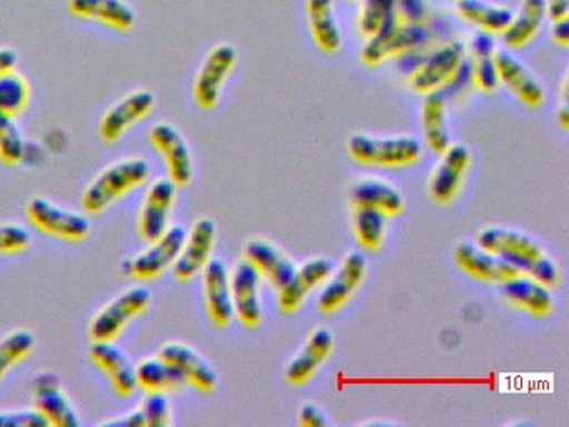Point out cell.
<instances>
[{"label": "cell", "mask_w": 569, "mask_h": 427, "mask_svg": "<svg viewBox=\"0 0 569 427\" xmlns=\"http://www.w3.org/2000/svg\"><path fill=\"white\" fill-rule=\"evenodd\" d=\"M558 122H559V126L562 127V130L569 129V109H568V102H566V99L562 100V106L559 107Z\"/></svg>", "instance_id": "49"}, {"label": "cell", "mask_w": 569, "mask_h": 427, "mask_svg": "<svg viewBox=\"0 0 569 427\" xmlns=\"http://www.w3.org/2000/svg\"><path fill=\"white\" fill-rule=\"evenodd\" d=\"M441 156V163L432 173L431 182H429V193L435 202L449 203L458 197L459 190H461L466 172L471 163V153L462 143H456V146L451 143Z\"/></svg>", "instance_id": "19"}, {"label": "cell", "mask_w": 569, "mask_h": 427, "mask_svg": "<svg viewBox=\"0 0 569 427\" xmlns=\"http://www.w3.org/2000/svg\"><path fill=\"white\" fill-rule=\"evenodd\" d=\"M466 47L459 40H451L438 47L409 77V87L418 96L441 90L449 86L465 66Z\"/></svg>", "instance_id": "7"}, {"label": "cell", "mask_w": 569, "mask_h": 427, "mask_svg": "<svg viewBox=\"0 0 569 427\" xmlns=\"http://www.w3.org/2000/svg\"><path fill=\"white\" fill-rule=\"evenodd\" d=\"M495 63L499 83L508 87L526 107L536 109L545 103L546 93L541 83L512 53L506 52V50H496Z\"/></svg>", "instance_id": "23"}, {"label": "cell", "mask_w": 569, "mask_h": 427, "mask_svg": "<svg viewBox=\"0 0 569 427\" xmlns=\"http://www.w3.org/2000/svg\"><path fill=\"white\" fill-rule=\"evenodd\" d=\"M36 347V337L31 330L18 329L0 339V380L16 364L31 356Z\"/></svg>", "instance_id": "36"}, {"label": "cell", "mask_w": 569, "mask_h": 427, "mask_svg": "<svg viewBox=\"0 0 569 427\" xmlns=\"http://www.w3.org/2000/svg\"><path fill=\"white\" fill-rule=\"evenodd\" d=\"M34 407L44 414L49 426L78 427L81 424L78 410L72 406L61 379L54 373H39L32 380Z\"/></svg>", "instance_id": "11"}, {"label": "cell", "mask_w": 569, "mask_h": 427, "mask_svg": "<svg viewBox=\"0 0 569 427\" xmlns=\"http://www.w3.org/2000/svg\"><path fill=\"white\" fill-rule=\"evenodd\" d=\"M546 12L551 22H559L569 17V0H546Z\"/></svg>", "instance_id": "46"}, {"label": "cell", "mask_w": 569, "mask_h": 427, "mask_svg": "<svg viewBox=\"0 0 569 427\" xmlns=\"http://www.w3.org/2000/svg\"><path fill=\"white\" fill-rule=\"evenodd\" d=\"M351 202L355 207H369L386 217L398 216L405 210L401 192L382 180L365 179L352 186Z\"/></svg>", "instance_id": "30"}, {"label": "cell", "mask_w": 569, "mask_h": 427, "mask_svg": "<svg viewBox=\"0 0 569 427\" xmlns=\"http://www.w3.org/2000/svg\"><path fill=\"white\" fill-rule=\"evenodd\" d=\"M89 357L108 376L119 396L131 397L136 393V366L114 340H92Z\"/></svg>", "instance_id": "20"}, {"label": "cell", "mask_w": 569, "mask_h": 427, "mask_svg": "<svg viewBox=\"0 0 569 427\" xmlns=\"http://www.w3.org/2000/svg\"><path fill=\"white\" fill-rule=\"evenodd\" d=\"M478 246L489 252L498 254L516 267L521 274L535 277L545 286L552 287L559 282L558 266L536 240L518 230L506 227H486L478 234Z\"/></svg>", "instance_id": "1"}, {"label": "cell", "mask_w": 569, "mask_h": 427, "mask_svg": "<svg viewBox=\"0 0 569 427\" xmlns=\"http://www.w3.org/2000/svg\"><path fill=\"white\" fill-rule=\"evenodd\" d=\"M386 219L388 217L379 210L369 209V207H356L355 214V234L359 244L366 250L381 249L386 237Z\"/></svg>", "instance_id": "35"}, {"label": "cell", "mask_w": 569, "mask_h": 427, "mask_svg": "<svg viewBox=\"0 0 569 427\" xmlns=\"http://www.w3.org/2000/svg\"><path fill=\"white\" fill-rule=\"evenodd\" d=\"M398 10V0H361L358 13V32L365 39H369Z\"/></svg>", "instance_id": "38"}, {"label": "cell", "mask_w": 569, "mask_h": 427, "mask_svg": "<svg viewBox=\"0 0 569 427\" xmlns=\"http://www.w3.org/2000/svg\"><path fill=\"white\" fill-rule=\"evenodd\" d=\"M502 296L511 306L526 310L535 317H546L552 310L549 287L528 274H518L502 282Z\"/></svg>", "instance_id": "25"}, {"label": "cell", "mask_w": 569, "mask_h": 427, "mask_svg": "<svg viewBox=\"0 0 569 427\" xmlns=\"http://www.w3.org/2000/svg\"><path fill=\"white\" fill-rule=\"evenodd\" d=\"M101 426H116V427H142L144 426V417H142L141 409L131 410V413L124 414L121 417H114V419L104 420Z\"/></svg>", "instance_id": "45"}, {"label": "cell", "mask_w": 569, "mask_h": 427, "mask_svg": "<svg viewBox=\"0 0 569 427\" xmlns=\"http://www.w3.org/2000/svg\"><path fill=\"white\" fill-rule=\"evenodd\" d=\"M232 306L239 322L254 329L262 320V306L259 299V286L262 276L249 260H241L231 276Z\"/></svg>", "instance_id": "17"}, {"label": "cell", "mask_w": 569, "mask_h": 427, "mask_svg": "<svg viewBox=\"0 0 569 427\" xmlns=\"http://www.w3.org/2000/svg\"><path fill=\"white\" fill-rule=\"evenodd\" d=\"M496 43L491 33L481 32L471 37L472 86L482 93H495L499 87L498 70L495 63Z\"/></svg>", "instance_id": "32"}, {"label": "cell", "mask_w": 569, "mask_h": 427, "mask_svg": "<svg viewBox=\"0 0 569 427\" xmlns=\"http://www.w3.org/2000/svg\"><path fill=\"white\" fill-rule=\"evenodd\" d=\"M154 149L164 157L169 179L178 187H186L192 182L194 166L192 153L182 133L168 122L156 123L149 133Z\"/></svg>", "instance_id": "10"}, {"label": "cell", "mask_w": 569, "mask_h": 427, "mask_svg": "<svg viewBox=\"0 0 569 427\" xmlns=\"http://www.w3.org/2000/svg\"><path fill=\"white\" fill-rule=\"evenodd\" d=\"M331 272V260L325 259V257H316L296 269L295 276L282 289H279L278 302L282 312L298 310L305 304L309 292L319 284L325 282Z\"/></svg>", "instance_id": "24"}, {"label": "cell", "mask_w": 569, "mask_h": 427, "mask_svg": "<svg viewBox=\"0 0 569 427\" xmlns=\"http://www.w3.org/2000/svg\"><path fill=\"white\" fill-rule=\"evenodd\" d=\"M332 347H335V337H332L331 330L326 327L312 330L305 347L299 350L298 356L289 363L288 369H286L288 384H291L292 387H301L309 383L318 373L319 367L331 356Z\"/></svg>", "instance_id": "22"}, {"label": "cell", "mask_w": 569, "mask_h": 427, "mask_svg": "<svg viewBox=\"0 0 569 427\" xmlns=\"http://www.w3.org/2000/svg\"><path fill=\"white\" fill-rule=\"evenodd\" d=\"M158 356L166 360L184 379L186 384L194 387L199 393H212L218 386V374H216L214 367L188 344H164L159 349Z\"/></svg>", "instance_id": "13"}, {"label": "cell", "mask_w": 569, "mask_h": 427, "mask_svg": "<svg viewBox=\"0 0 569 427\" xmlns=\"http://www.w3.org/2000/svg\"><path fill=\"white\" fill-rule=\"evenodd\" d=\"M151 167L144 159H126L106 167L82 192V209L88 214H102L116 200L148 180Z\"/></svg>", "instance_id": "2"}, {"label": "cell", "mask_w": 569, "mask_h": 427, "mask_svg": "<svg viewBox=\"0 0 569 427\" xmlns=\"http://www.w3.org/2000/svg\"><path fill=\"white\" fill-rule=\"evenodd\" d=\"M202 284H204L206 307L212 324L218 327H228L234 319V306H232L228 267L221 259H211L206 264L202 269Z\"/></svg>", "instance_id": "21"}, {"label": "cell", "mask_w": 569, "mask_h": 427, "mask_svg": "<svg viewBox=\"0 0 569 427\" xmlns=\"http://www.w3.org/2000/svg\"><path fill=\"white\" fill-rule=\"evenodd\" d=\"M306 13L316 46L325 53L339 52L342 33L336 19L335 0H306Z\"/></svg>", "instance_id": "27"}, {"label": "cell", "mask_w": 569, "mask_h": 427, "mask_svg": "<svg viewBox=\"0 0 569 427\" xmlns=\"http://www.w3.org/2000/svg\"><path fill=\"white\" fill-rule=\"evenodd\" d=\"M421 126L426 143L436 153H442L451 146L448 126V106L441 90L426 93L421 109Z\"/></svg>", "instance_id": "29"}, {"label": "cell", "mask_w": 569, "mask_h": 427, "mask_svg": "<svg viewBox=\"0 0 569 427\" xmlns=\"http://www.w3.org/2000/svg\"><path fill=\"white\" fill-rule=\"evenodd\" d=\"M546 17V0H521L518 12H512L508 29L501 33L506 46L511 49L528 46L538 36Z\"/></svg>", "instance_id": "31"}, {"label": "cell", "mask_w": 569, "mask_h": 427, "mask_svg": "<svg viewBox=\"0 0 569 427\" xmlns=\"http://www.w3.org/2000/svg\"><path fill=\"white\" fill-rule=\"evenodd\" d=\"M68 7L74 17L99 20L116 30L134 27V10L124 0H69Z\"/></svg>", "instance_id": "28"}, {"label": "cell", "mask_w": 569, "mask_h": 427, "mask_svg": "<svg viewBox=\"0 0 569 427\" xmlns=\"http://www.w3.org/2000/svg\"><path fill=\"white\" fill-rule=\"evenodd\" d=\"M368 272V260L365 254L349 252L342 260L338 272L329 279L319 296L318 307L322 314H335L348 304V300L355 296L356 290L361 287Z\"/></svg>", "instance_id": "15"}, {"label": "cell", "mask_w": 569, "mask_h": 427, "mask_svg": "<svg viewBox=\"0 0 569 427\" xmlns=\"http://www.w3.org/2000/svg\"><path fill=\"white\" fill-rule=\"evenodd\" d=\"M238 63V50L231 43H219L206 57L194 80V100L201 109L218 107L226 79Z\"/></svg>", "instance_id": "9"}, {"label": "cell", "mask_w": 569, "mask_h": 427, "mask_svg": "<svg viewBox=\"0 0 569 427\" xmlns=\"http://www.w3.org/2000/svg\"><path fill=\"white\" fill-rule=\"evenodd\" d=\"M244 259L249 260L278 290L289 282L298 269L289 257L264 239L249 240L244 247Z\"/></svg>", "instance_id": "26"}, {"label": "cell", "mask_w": 569, "mask_h": 427, "mask_svg": "<svg viewBox=\"0 0 569 427\" xmlns=\"http://www.w3.org/2000/svg\"><path fill=\"white\" fill-rule=\"evenodd\" d=\"M18 66V53L9 47H0V77L11 72Z\"/></svg>", "instance_id": "48"}, {"label": "cell", "mask_w": 569, "mask_h": 427, "mask_svg": "<svg viewBox=\"0 0 569 427\" xmlns=\"http://www.w3.org/2000/svg\"><path fill=\"white\" fill-rule=\"evenodd\" d=\"M216 237H218V230L211 219L202 217V219L196 220L191 232L186 236L184 246H182L178 260L172 266L174 277L179 282H189L199 272H202L206 264L211 260Z\"/></svg>", "instance_id": "12"}, {"label": "cell", "mask_w": 569, "mask_h": 427, "mask_svg": "<svg viewBox=\"0 0 569 427\" xmlns=\"http://www.w3.org/2000/svg\"><path fill=\"white\" fill-rule=\"evenodd\" d=\"M186 236L188 232L184 227H168L162 236L149 242L148 249L142 250L141 254L124 264L126 272L141 282H151V280L158 279L169 267L174 266L182 246H184Z\"/></svg>", "instance_id": "8"}, {"label": "cell", "mask_w": 569, "mask_h": 427, "mask_svg": "<svg viewBox=\"0 0 569 427\" xmlns=\"http://www.w3.org/2000/svg\"><path fill=\"white\" fill-rule=\"evenodd\" d=\"M32 226L48 236L59 237L69 242H81L91 234V222L84 214L64 209L46 197H32L26 206Z\"/></svg>", "instance_id": "6"}, {"label": "cell", "mask_w": 569, "mask_h": 427, "mask_svg": "<svg viewBox=\"0 0 569 427\" xmlns=\"http://www.w3.org/2000/svg\"><path fill=\"white\" fill-rule=\"evenodd\" d=\"M24 153V139L14 117L0 112V160L9 167L19 166Z\"/></svg>", "instance_id": "39"}, {"label": "cell", "mask_w": 569, "mask_h": 427, "mask_svg": "<svg viewBox=\"0 0 569 427\" xmlns=\"http://www.w3.org/2000/svg\"><path fill=\"white\" fill-rule=\"evenodd\" d=\"M455 259L468 276L481 282L502 284L521 274L508 260L482 249L478 244L459 242L456 246Z\"/></svg>", "instance_id": "18"}, {"label": "cell", "mask_w": 569, "mask_h": 427, "mask_svg": "<svg viewBox=\"0 0 569 427\" xmlns=\"http://www.w3.org/2000/svg\"><path fill=\"white\" fill-rule=\"evenodd\" d=\"M349 156L365 166L406 167L418 162L422 146L416 137L398 136L375 139L366 133H356L348 142Z\"/></svg>", "instance_id": "4"}, {"label": "cell", "mask_w": 569, "mask_h": 427, "mask_svg": "<svg viewBox=\"0 0 569 427\" xmlns=\"http://www.w3.org/2000/svg\"><path fill=\"white\" fill-rule=\"evenodd\" d=\"M299 423L306 427H326L329 426V419L326 414L315 404H306L299 410Z\"/></svg>", "instance_id": "43"}, {"label": "cell", "mask_w": 569, "mask_h": 427, "mask_svg": "<svg viewBox=\"0 0 569 427\" xmlns=\"http://www.w3.org/2000/svg\"><path fill=\"white\" fill-rule=\"evenodd\" d=\"M0 427H49L48 419L36 407L0 410Z\"/></svg>", "instance_id": "42"}, {"label": "cell", "mask_w": 569, "mask_h": 427, "mask_svg": "<svg viewBox=\"0 0 569 427\" xmlns=\"http://www.w3.org/2000/svg\"><path fill=\"white\" fill-rule=\"evenodd\" d=\"M551 36L555 43L561 47L569 46V20H559V22H551Z\"/></svg>", "instance_id": "47"}, {"label": "cell", "mask_w": 569, "mask_h": 427, "mask_svg": "<svg viewBox=\"0 0 569 427\" xmlns=\"http://www.w3.org/2000/svg\"><path fill=\"white\" fill-rule=\"evenodd\" d=\"M136 383L139 389L149 393H171L186 386L184 379L161 357L142 359L136 366Z\"/></svg>", "instance_id": "34"}, {"label": "cell", "mask_w": 569, "mask_h": 427, "mask_svg": "<svg viewBox=\"0 0 569 427\" xmlns=\"http://www.w3.org/2000/svg\"><path fill=\"white\" fill-rule=\"evenodd\" d=\"M176 196L178 186L171 179H158L151 183L139 212L138 229L142 240L149 244L166 232Z\"/></svg>", "instance_id": "14"}, {"label": "cell", "mask_w": 569, "mask_h": 427, "mask_svg": "<svg viewBox=\"0 0 569 427\" xmlns=\"http://www.w3.org/2000/svg\"><path fill=\"white\" fill-rule=\"evenodd\" d=\"M456 13L466 22L478 27L481 32L491 36L505 32L512 19L511 9L492 6L485 0H456Z\"/></svg>", "instance_id": "33"}, {"label": "cell", "mask_w": 569, "mask_h": 427, "mask_svg": "<svg viewBox=\"0 0 569 427\" xmlns=\"http://www.w3.org/2000/svg\"><path fill=\"white\" fill-rule=\"evenodd\" d=\"M31 100V87L18 72L4 73L0 77V112L16 117L28 107Z\"/></svg>", "instance_id": "37"}, {"label": "cell", "mask_w": 569, "mask_h": 427, "mask_svg": "<svg viewBox=\"0 0 569 427\" xmlns=\"http://www.w3.org/2000/svg\"><path fill=\"white\" fill-rule=\"evenodd\" d=\"M31 234L14 222L0 224V254H18L28 249Z\"/></svg>", "instance_id": "41"}, {"label": "cell", "mask_w": 569, "mask_h": 427, "mask_svg": "<svg viewBox=\"0 0 569 427\" xmlns=\"http://www.w3.org/2000/svg\"><path fill=\"white\" fill-rule=\"evenodd\" d=\"M428 37L422 22H409L401 12L386 20L385 26L366 39L365 47L361 49V62L368 67H378L379 63L392 59V57L402 56L408 50L415 49Z\"/></svg>", "instance_id": "3"}, {"label": "cell", "mask_w": 569, "mask_h": 427, "mask_svg": "<svg viewBox=\"0 0 569 427\" xmlns=\"http://www.w3.org/2000/svg\"><path fill=\"white\" fill-rule=\"evenodd\" d=\"M142 417H144V426L166 427L171 426V404H169L166 393H149L142 400Z\"/></svg>", "instance_id": "40"}, {"label": "cell", "mask_w": 569, "mask_h": 427, "mask_svg": "<svg viewBox=\"0 0 569 427\" xmlns=\"http://www.w3.org/2000/svg\"><path fill=\"white\" fill-rule=\"evenodd\" d=\"M348 2H358V0H348Z\"/></svg>", "instance_id": "50"}, {"label": "cell", "mask_w": 569, "mask_h": 427, "mask_svg": "<svg viewBox=\"0 0 569 427\" xmlns=\"http://www.w3.org/2000/svg\"><path fill=\"white\" fill-rule=\"evenodd\" d=\"M154 106L156 97L151 90H136L129 93L102 116L99 123L101 139L109 143L118 142L128 132L129 127L141 122L152 112Z\"/></svg>", "instance_id": "16"}, {"label": "cell", "mask_w": 569, "mask_h": 427, "mask_svg": "<svg viewBox=\"0 0 569 427\" xmlns=\"http://www.w3.org/2000/svg\"><path fill=\"white\" fill-rule=\"evenodd\" d=\"M398 9L401 16L409 20V22H422L425 20V0H398Z\"/></svg>", "instance_id": "44"}, {"label": "cell", "mask_w": 569, "mask_h": 427, "mask_svg": "<svg viewBox=\"0 0 569 427\" xmlns=\"http://www.w3.org/2000/svg\"><path fill=\"white\" fill-rule=\"evenodd\" d=\"M151 306V292L148 287L132 286L106 304L89 324L92 340H114L131 320L141 316Z\"/></svg>", "instance_id": "5"}]
</instances>
